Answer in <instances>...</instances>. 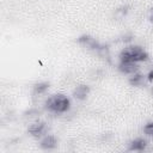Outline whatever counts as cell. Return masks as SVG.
Instances as JSON below:
<instances>
[{"label": "cell", "instance_id": "5", "mask_svg": "<svg viewBox=\"0 0 153 153\" xmlns=\"http://www.w3.org/2000/svg\"><path fill=\"white\" fill-rule=\"evenodd\" d=\"M118 69H120L122 73H126V74H131V73H135V72L139 69V66L136 65V62L120 61Z\"/></svg>", "mask_w": 153, "mask_h": 153}, {"label": "cell", "instance_id": "9", "mask_svg": "<svg viewBox=\"0 0 153 153\" xmlns=\"http://www.w3.org/2000/svg\"><path fill=\"white\" fill-rule=\"evenodd\" d=\"M48 84L47 82H39V84H36L35 85V93H43V92H45L47 91V88H48Z\"/></svg>", "mask_w": 153, "mask_h": 153}, {"label": "cell", "instance_id": "13", "mask_svg": "<svg viewBox=\"0 0 153 153\" xmlns=\"http://www.w3.org/2000/svg\"><path fill=\"white\" fill-rule=\"evenodd\" d=\"M151 20L153 22V10H152V16H151Z\"/></svg>", "mask_w": 153, "mask_h": 153}, {"label": "cell", "instance_id": "6", "mask_svg": "<svg viewBox=\"0 0 153 153\" xmlns=\"http://www.w3.org/2000/svg\"><path fill=\"white\" fill-rule=\"evenodd\" d=\"M88 92H90V87L87 85H79V86H76L74 88L73 96H74V98L79 99V100H82V99H85L87 97Z\"/></svg>", "mask_w": 153, "mask_h": 153}, {"label": "cell", "instance_id": "12", "mask_svg": "<svg viewBox=\"0 0 153 153\" xmlns=\"http://www.w3.org/2000/svg\"><path fill=\"white\" fill-rule=\"evenodd\" d=\"M148 80H153V71L152 72H149V74H148Z\"/></svg>", "mask_w": 153, "mask_h": 153}, {"label": "cell", "instance_id": "8", "mask_svg": "<svg viewBox=\"0 0 153 153\" xmlns=\"http://www.w3.org/2000/svg\"><path fill=\"white\" fill-rule=\"evenodd\" d=\"M146 146H147L146 140H143V139H136V140H134V141L130 142L129 149L130 151H143L146 148Z\"/></svg>", "mask_w": 153, "mask_h": 153}, {"label": "cell", "instance_id": "11", "mask_svg": "<svg viewBox=\"0 0 153 153\" xmlns=\"http://www.w3.org/2000/svg\"><path fill=\"white\" fill-rule=\"evenodd\" d=\"M143 133L148 136H153V122L151 123H147L145 127H143Z\"/></svg>", "mask_w": 153, "mask_h": 153}, {"label": "cell", "instance_id": "7", "mask_svg": "<svg viewBox=\"0 0 153 153\" xmlns=\"http://www.w3.org/2000/svg\"><path fill=\"white\" fill-rule=\"evenodd\" d=\"M57 145V141L55 139V136L53 135H47L42 141H41V147L43 149H51V148H55Z\"/></svg>", "mask_w": 153, "mask_h": 153}, {"label": "cell", "instance_id": "3", "mask_svg": "<svg viewBox=\"0 0 153 153\" xmlns=\"http://www.w3.org/2000/svg\"><path fill=\"white\" fill-rule=\"evenodd\" d=\"M78 42H79L80 44L87 47L88 49H92V50L98 51V53L102 51V50H104V48H105V47H103L102 44H99L93 37H91V36H86V35L79 37V38H78Z\"/></svg>", "mask_w": 153, "mask_h": 153}, {"label": "cell", "instance_id": "10", "mask_svg": "<svg viewBox=\"0 0 153 153\" xmlns=\"http://www.w3.org/2000/svg\"><path fill=\"white\" fill-rule=\"evenodd\" d=\"M129 82H130L131 85H134V86H139V85H141V82H142V75L136 74V75L131 76V78L129 79Z\"/></svg>", "mask_w": 153, "mask_h": 153}, {"label": "cell", "instance_id": "4", "mask_svg": "<svg viewBox=\"0 0 153 153\" xmlns=\"http://www.w3.org/2000/svg\"><path fill=\"white\" fill-rule=\"evenodd\" d=\"M47 130V124L44 122H37V123H33L31 124L29 128H27V131L33 136V137H41Z\"/></svg>", "mask_w": 153, "mask_h": 153}, {"label": "cell", "instance_id": "2", "mask_svg": "<svg viewBox=\"0 0 153 153\" xmlns=\"http://www.w3.org/2000/svg\"><path fill=\"white\" fill-rule=\"evenodd\" d=\"M148 59V54L146 50L139 45H131L124 48L120 54V61H129V62H141Z\"/></svg>", "mask_w": 153, "mask_h": 153}, {"label": "cell", "instance_id": "1", "mask_svg": "<svg viewBox=\"0 0 153 153\" xmlns=\"http://www.w3.org/2000/svg\"><path fill=\"white\" fill-rule=\"evenodd\" d=\"M69 106H71L69 99L65 94H60V93L50 96L45 102V108L49 111L56 114L66 112L67 110H69Z\"/></svg>", "mask_w": 153, "mask_h": 153}]
</instances>
